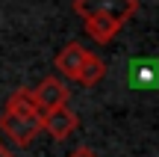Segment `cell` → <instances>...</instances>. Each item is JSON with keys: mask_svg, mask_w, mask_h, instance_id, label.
Returning a JSON list of instances; mask_svg holds the SVG:
<instances>
[{"mask_svg": "<svg viewBox=\"0 0 159 157\" xmlns=\"http://www.w3.org/2000/svg\"><path fill=\"white\" fill-rule=\"evenodd\" d=\"M0 130L18 145H30L41 130V116H24V113H12L3 110L0 116Z\"/></svg>", "mask_w": 159, "mask_h": 157, "instance_id": "obj_2", "label": "cell"}, {"mask_svg": "<svg viewBox=\"0 0 159 157\" xmlns=\"http://www.w3.org/2000/svg\"><path fill=\"white\" fill-rule=\"evenodd\" d=\"M33 98H35V104H39L41 113L56 110V107L68 104V86H65L59 77H44V80L33 89Z\"/></svg>", "mask_w": 159, "mask_h": 157, "instance_id": "obj_3", "label": "cell"}, {"mask_svg": "<svg viewBox=\"0 0 159 157\" xmlns=\"http://www.w3.org/2000/svg\"><path fill=\"white\" fill-rule=\"evenodd\" d=\"M6 110L24 113V116H44L39 110V104H35V98H33V89H15L9 95V101H6Z\"/></svg>", "mask_w": 159, "mask_h": 157, "instance_id": "obj_8", "label": "cell"}, {"mask_svg": "<svg viewBox=\"0 0 159 157\" xmlns=\"http://www.w3.org/2000/svg\"><path fill=\"white\" fill-rule=\"evenodd\" d=\"M85 56H89V51H85L80 42L65 45L62 51H59V56H56V68H59V74H65L68 80H77L80 68H83V62H85Z\"/></svg>", "mask_w": 159, "mask_h": 157, "instance_id": "obj_5", "label": "cell"}, {"mask_svg": "<svg viewBox=\"0 0 159 157\" xmlns=\"http://www.w3.org/2000/svg\"><path fill=\"white\" fill-rule=\"evenodd\" d=\"M68 157H97V154L91 151V148H85V145H80V148H74V151H71Z\"/></svg>", "mask_w": 159, "mask_h": 157, "instance_id": "obj_9", "label": "cell"}, {"mask_svg": "<svg viewBox=\"0 0 159 157\" xmlns=\"http://www.w3.org/2000/svg\"><path fill=\"white\" fill-rule=\"evenodd\" d=\"M139 9V0H74V12L80 18H91V15H106L115 21L127 24Z\"/></svg>", "mask_w": 159, "mask_h": 157, "instance_id": "obj_1", "label": "cell"}, {"mask_svg": "<svg viewBox=\"0 0 159 157\" xmlns=\"http://www.w3.org/2000/svg\"><path fill=\"white\" fill-rule=\"evenodd\" d=\"M83 21H85V33L94 42H100V45H109V42L121 33V27H124L121 21L106 18V15H91V18H83Z\"/></svg>", "mask_w": 159, "mask_h": 157, "instance_id": "obj_6", "label": "cell"}, {"mask_svg": "<svg viewBox=\"0 0 159 157\" xmlns=\"http://www.w3.org/2000/svg\"><path fill=\"white\" fill-rule=\"evenodd\" d=\"M0 157H12V151H6V145L0 142Z\"/></svg>", "mask_w": 159, "mask_h": 157, "instance_id": "obj_10", "label": "cell"}, {"mask_svg": "<svg viewBox=\"0 0 159 157\" xmlns=\"http://www.w3.org/2000/svg\"><path fill=\"white\" fill-rule=\"evenodd\" d=\"M103 77H106V65H103V59L94 56V53L89 51V56H85L83 68H80V74H77V83H80V86H97Z\"/></svg>", "mask_w": 159, "mask_h": 157, "instance_id": "obj_7", "label": "cell"}, {"mask_svg": "<svg viewBox=\"0 0 159 157\" xmlns=\"http://www.w3.org/2000/svg\"><path fill=\"white\" fill-rule=\"evenodd\" d=\"M41 130L53 136V140H68L77 130V116L71 113V107H56V110H47L41 116Z\"/></svg>", "mask_w": 159, "mask_h": 157, "instance_id": "obj_4", "label": "cell"}]
</instances>
